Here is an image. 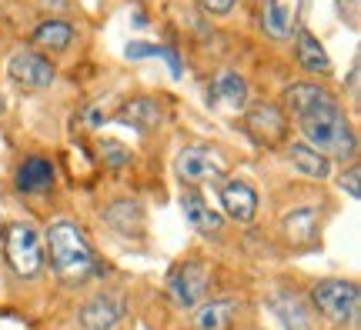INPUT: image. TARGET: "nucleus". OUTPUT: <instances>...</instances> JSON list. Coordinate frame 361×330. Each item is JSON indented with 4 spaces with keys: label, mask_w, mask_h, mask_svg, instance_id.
I'll return each instance as SVG.
<instances>
[{
    "label": "nucleus",
    "mask_w": 361,
    "mask_h": 330,
    "mask_svg": "<svg viewBox=\"0 0 361 330\" xmlns=\"http://www.w3.org/2000/svg\"><path fill=\"white\" fill-rule=\"evenodd\" d=\"M47 250H51L54 274L64 284H80L90 274H97V254L84 237V230L71 220H57L47 227Z\"/></svg>",
    "instance_id": "1"
},
{
    "label": "nucleus",
    "mask_w": 361,
    "mask_h": 330,
    "mask_svg": "<svg viewBox=\"0 0 361 330\" xmlns=\"http://www.w3.org/2000/svg\"><path fill=\"white\" fill-rule=\"evenodd\" d=\"M298 127L305 134V144L311 151H318L322 157H338V160H351L358 153V137L351 130V120L345 117L341 103L335 107H322L314 114L298 117Z\"/></svg>",
    "instance_id": "2"
},
{
    "label": "nucleus",
    "mask_w": 361,
    "mask_h": 330,
    "mask_svg": "<svg viewBox=\"0 0 361 330\" xmlns=\"http://www.w3.org/2000/svg\"><path fill=\"white\" fill-rule=\"evenodd\" d=\"M4 257L17 277H37L40 267H44L40 234L30 224H11L4 230Z\"/></svg>",
    "instance_id": "3"
},
{
    "label": "nucleus",
    "mask_w": 361,
    "mask_h": 330,
    "mask_svg": "<svg viewBox=\"0 0 361 330\" xmlns=\"http://www.w3.org/2000/svg\"><path fill=\"white\" fill-rule=\"evenodd\" d=\"M224 153L218 147H207V144H188L180 147L178 160H174V170H178L180 184L188 187H197V184H214V180L224 177Z\"/></svg>",
    "instance_id": "4"
},
{
    "label": "nucleus",
    "mask_w": 361,
    "mask_h": 330,
    "mask_svg": "<svg viewBox=\"0 0 361 330\" xmlns=\"http://www.w3.org/2000/svg\"><path fill=\"white\" fill-rule=\"evenodd\" d=\"M311 297H314V307H318L328 320L348 324V320H355V314H358L361 291L355 280H318Z\"/></svg>",
    "instance_id": "5"
},
{
    "label": "nucleus",
    "mask_w": 361,
    "mask_h": 330,
    "mask_svg": "<svg viewBox=\"0 0 361 330\" xmlns=\"http://www.w3.org/2000/svg\"><path fill=\"white\" fill-rule=\"evenodd\" d=\"M207 280H211V274H207V267L201 264V260H188V264L174 267V274L168 277L171 300L178 307H184V310L197 307L201 297L207 293Z\"/></svg>",
    "instance_id": "6"
},
{
    "label": "nucleus",
    "mask_w": 361,
    "mask_h": 330,
    "mask_svg": "<svg viewBox=\"0 0 361 330\" xmlns=\"http://www.w3.org/2000/svg\"><path fill=\"white\" fill-rule=\"evenodd\" d=\"M128 314V297L121 291L94 293L87 304L80 307V327L84 330H114Z\"/></svg>",
    "instance_id": "7"
},
{
    "label": "nucleus",
    "mask_w": 361,
    "mask_h": 330,
    "mask_svg": "<svg viewBox=\"0 0 361 330\" xmlns=\"http://www.w3.org/2000/svg\"><path fill=\"white\" fill-rule=\"evenodd\" d=\"M7 74H11L13 84L20 87H30V90H40V87H51L54 84V64L47 57H40L34 51H17L7 64Z\"/></svg>",
    "instance_id": "8"
},
{
    "label": "nucleus",
    "mask_w": 361,
    "mask_h": 330,
    "mask_svg": "<svg viewBox=\"0 0 361 330\" xmlns=\"http://www.w3.org/2000/svg\"><path fill=\"white\" fill-rule=\"evenodd\" d=\"M245 124H247V130H251V137L258 140V144H264V147L284 140V134H288V117L281 114L278 103H268V101L255 103V107L247 110Z\"/></svg>",
    "instance_id": "9"
},
{
    "label": "nucleus",
    "mask_w": 361,
    "mask_h": 330,
    "mask_svg": "<svg viewBox=\"0 0 361 330\" xmlns=\"http://www.w3.org/2000/svg\"><path fill=\"white\" fill-rule=\"evenodd\" d=\"M221 207H224V214L238 220V224H247V220H255L258 214V191L241 177H231L221 184Z\"/></svg>",
    "instance_id": "10"
},
{
    "label": "nucleus",
    "mask_w": 361,
    "mask_h": 330,
    "mask_svg": "<svg viewBox=\"0 0 361 330\" xmlns=\"http://www.w3.org/2000/svg\"><path fill=\"white\" fill-rule=\"evenodd\" d=\"M161 120H164V110H161V103L154 97H130V101L117 107L114 114V124H124V127L141 130V134L161 127Z\"/></svg>",
    "instance_id": "11"
},
{
    "label": "nucleus",
    "mask_w": 361,
    "mask_h": 330,
    "mask_svg": "<svg viewBox=\"0 0 361 330\" xmlns=\"http://www.w3.org/2000/svg\"><path fill=\"white\" fill-rule=\"evenodd\" d=\"M284 101H288V107H291L295 117H305V114L322 110V107H335L338 97L331 90L318 87V84H291V87L284 90Z\"/></svg>",
    "instance_id": "12"
},
{
    "label": "nucleus",
    "mask_w": 361,
    "mask_h": 330,
    "mask_svg": "<svg viewBox=\"0 0 361 330\" xmlns=\"http://www.w3.org/2000/svg\"><path fill=\"white\" fill-rule=\"evenodd\" d=\"M180 210H184V220L194 230H201V234H218L221 230V214L194 187H188V191L180 193Z\"/></svg>",
    "instance_id": "13"
},
{
    "label": "nucleus",
    "mask_w": 361,
    "mask_h": 330,
    "mask_svg": "<svg viewBox=\"0 0 361 330\" xmlns=\"http://www.w3.org/2000/svg\"><path fill=\"white\" fill-rule=\"evenodd\" d=\"M295 57L308 74H322V77L331 74V57H328V51L322 47V40L314 37L311 30H305V27L295 34Z\"/></svg>",
    "instance_id": "14"
},
{
    "label": "nucleus",
    "mask_w": 361,
    "mask_h": 330,
    "mask_svg": "<svg viewBox=\"0 0 361 330\" xmlns=\"http://www.w3.org/2000/svg\"><path fill=\"white\" fill-rule=\"evenodd\" d=\"M54 164L51 160H44V157H27L24 164L17 167V177H13V184H17V191L20 193H44L54 187Z\"/></svg>",
    "instance_id": "15"
},
{
    "label": "nucleus",
    "mask_w": 361,
    "mask_h": 330,
    "mask_svg": "<svg viewBox=\"0 0 361 330\" xmlns=\"http://www.w3.org/2000/svg\"><path fill=\"white\" fill-rule=\"evenodd\" d=\"M104 220L124 237H141L144 234V207L134 197L130 201H114L104 210Z\"/></svg>",
    "instance_id": "16"
},
{
    "label": "nucleus",
    "mask_w": 361,
    "mask_h": 330,
    "mask_svg": "<svg viewBox=\"0 0 361 330\" xmlns=\"http://www.w3.org/2000/svg\"><path fill=\"white\" fill-rule=\"evenodd\" d=\"M211 94L214 101L231 107V110H241L247 103V80L238 70H218L214 80H211Z\"/></svg>",
    "instance_id": "17"
},
{
    "label": "nucleus",
    "mask_w": 361,
    "mask_h": 330,
    "mask_svg": "<svg viewBox=\"0 0 361 330\" xmlns=\"http://www.w3.org/2000/svg\"><path fill=\"white\" fill-rule=\"evenodd\" d=\"M288 160H291V167H295L301 177L324 180L328 174H331V160H328V157H322L318 151H311L305 140H298V144H291V147H288Z\"/></svg>",
    "instance_id": "18"
},
{
    "label": "nucleus",
    "mask_w": 361,
    "mask_h": 330,
    "mask_svg": "<svg viewBox=\"0 0 361 330\" xmlns=\"http://www.w3.org/2000/svg\"><path fill=\"white\" fill-rule=\"evenodd\" d=\"M261 27L268 30L271 37H291L295 30V7L284 4V0H264V11H261Z\"/></svg>",
    "instance_id": "19"
},
{
    "label": "nucleus",
    "mask_w": 361,
    "mask_h": 330,
    "mask_svg": "<svg viewBox=\"0 0 361 330\" xmlns=\"http://www.w3.org/2000/svg\"><path fill=\"white\" fill-rule=\"evenodd\" d=\"M234 310H238L234 300H207L194 310V324H197V330H228L234 320Z\"/></svg>",
    "instance_id": "20"
},
{
    "label": "nucleus",
    "mask_w": 361,
    "mask_h": 330,
    "mask_svg": "<svg viewBox=\"0 0 361 330\" xmlns=\"http://www.w3.org/2000/svg\"><path fill=\"white\" fill-rule=\"evenodd\" d=\"M274 310H278L284 330H314L311 327V310L305 307L301 297H295V293H281V297H274Z\"/></svg>",
    "instance_id": "21"
},
{
    "label": "nucleus",
    "mask_w": 361,
    "mask_h": 330,
    "mask_svg": "<svg viewBox=\"0 0 361 330\" xmlns=\"http://www.w3.org/2000/svg\"><path fill=\"white\" fill-rule=\"evenodd\" d=\"M318 230V210L314 207H298L291 214L284 217V237L291 243H305L314 237Z\"/></svg>",
    "instance_id": "22"
},
{
    "label": "nucleus",
    "mask_w": 361,
    "mask_h": 330,
    "mask_svg": "<svg viewBox=\"0 0 361 330\" xmlns=\"http://www.w3.org/2000/svg\"><path fill=\"white\" fill-rule=\"evenodd\" d=\"M71 40H74V27L64 24V20H44L34 30V44L44 51H67Z\"/></svg>",
    "instance_id": "23"
},
{
    "label": "nucleus",
    "mask_w": 361,
    "mask_h": 330,
    "mask_svg": "<svg viewBox=\"0 0 361 330\" xmlns=\"http://www.w3.org/2000/svg\"><path fill=\"white\" fill-rule=\"evenodd\" d=\"M128 57H130V61H141V57H161V61H168L171 77H180V74H184L180 57L171 51V47H161V44H144V40H134V44H128Z\"/></svg>",
    "instance_id": "24"
},
{
    "label": "nucleus",
    "mask_w": 361,
    "mask_h": 330,
    "mask_svg": "<svg viewBox=\"0 0 361 330\" xmlns=\"http://www.w3.org/2000/svg\"><path fill=\"white\" fill-rule=\"evenodd\" d=\"M101 160H104V167L121 170V167L130 160V151L121 144V140H101Z\"/></svg>",
    "instance_id": "25"
},
{
    "label": "nucleus",
    "mask_w": 361,
    "mask_h": 330,
    "mask_svg": "<svg viewBox=\"0 0 361 330\" xmlns=\"http://www.w3.org/2000/svg\"><path fill=\"white\" fill-rule=\"evenodd\" d=\"M358 167H348V170H345V174H341V180H338V184H341V191L348 193L351 201H358L361 197V184H358Z\"/></svg>",
    "instance_id": "26"
},
{
    "label": "nucleus",
    "mask_w": 361,
    "mask_h": 330,
    "mask_svg": "<svg viewBox=\"0 0 361 330\" xmlns=\"http://www.w3.org/2000/svg\"><path fill=\"white\" fill-rule=\"evenodd\" d=\"M197 4H201V11L211 13V17H224V13L234 11L238 0H197Z\"/></svg>",
    "instance_id": "27"
},
{
    "label": "nucleus",
    "mask_w": 361,
    "mask_h": 330,
    "mask_svg": "<svg viewBox=\"0 0 361 330\" xmlns=\"http://www.w3.org/2000/svg\"><path fill=\"white\" fill-rule=\"evenodd\" d=\"M107 120H111V117H107V110H101V107H90L87 110V127H101Z\"/></svg>",
    "instance_id": "28"
},
{
    "label": "nucleus",
    "mask_w": 361,
    "mask_h": 330,
    "mask_svg": "<svg viewBox=\"0 0 361 330\" xmlns=\"http://www.w3.org/2000/svg\"><path fill=\"white\" fill-rule=\"evenodd\" d=\"M0 110H4V94H0Z\"/></svg>",
    "instance_id": "29"
},
{
    "label": "nucleus",
    "mask_w": 361,
    "mask_h": 330,
    "mask_svg": "<svg viewBox=\"0 0 361 330\" xmlns=\"http://www.w3.org/2000/svg\"><path fill=\"white\" fill-rule=\"evenodd\" d=\"M0 237H4V224H0Z\"/></svg>",
    "instance_id": "30"
}]
</instances>
